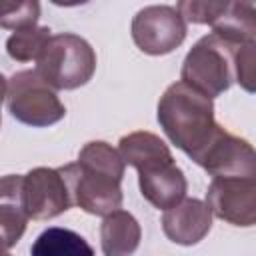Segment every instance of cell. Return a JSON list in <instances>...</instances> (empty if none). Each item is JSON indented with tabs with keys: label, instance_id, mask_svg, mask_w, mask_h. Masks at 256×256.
<instances>
[{
	"label": "cell",
	"instance_id": "cell-18",
	"mask_svg": "<svg viewBox=\"0 0 256 256\" xmlns=\"http://www.w3.org/2000/svg\"><path fill=\"white\" fill-rule=\"evenodd\" d=\"M234 74H236L238 86L244 92L256 94V38L236 46Z\"/></svg>",
	"mask_w": 256,
	"mask_h": 256
},
{
	"label": "cell",
	"instance_id": "cell-17",
	"mask_svg": "<svg viewBox=\"0 0 256 256\" xmlns=\"http://www.w3.org/2000/svg\"><path fill=\"white\" fill-rule=\"evenodd\" d=\"M40 18V2L38 0H2L0 26L6 30H20L28 26H36Z\"/></svg>",
	"mask_w": 256,
	"mask_h": 256
},
{
	"label": "cell",
	"instance_id": "cell-21",
	"mask_svg": "<svg viewBox=\"0 0 256 256\" xmlns=\"http://www.w3.org/2000/svg\"><path fill=\"white\" fill-rule=\"evenodd\" d=\"M250 2H252V4H256V0H250Z\"/></svg>",
	"mask_w": 256,
	"mask_h": 256
},
{
	"label": "cell",
	"instance_id": "cell-15",
	"mask_svg": "<svg viewBox=\"0 0 256 256\" xmlns=\"http://www.w3.org/2000/svg\"><path fill=\"white\" fill-rule=\"evenodd\" d=\"M30 252L34 256H78V254H92V246L74 230L68 228H46L32 244Z\"/></svg>",
	"mask_w": 256,
	"mask_h": 256
},
{
	"label": "cell",
	"instance_id": "cell-11",
	"mask_svg": "<svg viewBox=\"0 0 256 256\" xmlns=\"http://www.w3.org/2000/svg\"><path fill=\"white\" fill-rule=\"evenodd\" d=\"M212 210L208 202L184 198L162 214V230L166 238L180 246H194L206 238L212 228Z\"/></svg>",
	"mask_w": 256,
	"mask_h": 256
},
{
	"label": "cell",
	"instance_id": "cell-9",
	"mask_svg": "<svg viewBox=\"0 0 256 256\" xmlns=\"http://www.w3.org/2000/svg\"><path fill=\"white\" fill-rule=\"evenodd\" d=\"M206 202L212 214L232 226H256V178L218 176L212 178Z\"/></svg>",
	"mask_w": 256,
	"mask_h": 256
},
{
	"label": "cell",
	"instance_id": "cell-5",
	"mask_svg": "<svg viewBox=\"0 0 256 256\" xmlns=\"http://www.w3.org/2000/svg\"><path fill=\"white\" fill-rule=\"evenodd\" d=\"M236 46L238 44H232L214 32L202 36L186 54L180 70V80L210 98L224 94L232 86V82H236Z\"/></svg>",
	"mask_w": 256,
	"mask_h": 256
},
{
	"label": "cell",
	"instance_id": "cell-8",
	"mask_svg": "<svg viewBox=\"0 0 256 256\" xmlns=\"http://www.w3.org/2000/svg\"><path fill=\"white\" fill-rule=\"evenodd\" d=\"M22 204L32 220H50L74 204L68 182L60 168L38 166L20 176Z\"/></svg>",
	"mask_w": 256,
	"mask_h": 256
},
{
	"label": "cell",
	"instance_id": "cell-4",
	"mask_svg": "<svg viewBox=\"0 0 256 256\" xmlns=\"http://www.w3.org/2000/svg\"><path fill=\"white\" fill-rule=\"evenodd\" d=\"M36 70L56 90H76L94 76L96 52L78 34H54L38 56Z\"/></svg>",
	"mask_w": 256,
	"mask_h": 256
},
{
	"label": "cell",
	"instance_id": "cell-20",
	"mask_svg": "<svg viewBox=\"0 0 256 256\" xmlns=\"http://www.w3.org/2000/svg\"><path fill=\"white\" fill-rule=\"evenodd\" d=\"M48 2H52L54 6H62V8H72V6H84L90 0H48Z\"/></svg>",
	"mask_w": 256,
	"mask_h": 256
},
{
	"label": "cell",
	"instance_id": "cell-14",
	"mask_svg": "<svg viewBox=\"0 0 256 256\" xmlns=\"http://www.w3.org/2000/svg\"><path fill=\"white\" fill-rule=\"evenodd\" d=\"M212 32L232 44L256 38V6L250 0H230L226 10L210 24Z\"/></svg>",
	"mask_w": 256,
	"mask_h": 256
},
{
	"label": "cell",
	"instance_id": "cell-10",
	"mask_svg": "<svg viewBox=\"0 0 256 256\" xmlns=\"http://www.w3.org/2000/svg\"><path fill=\"white\" fill-rule=\"evenodd\" d=\"M194 162L202 166L212 178L218 176L256 178V148L248 140L230 134L222 126Z\"/></svg>",
	"mask_w": 256,
	"mask_h": 256
},
{
	"label": "cell",
	"instance_id": "cell-3",
	"mask_svg": "<svg viewBox=\"0 0 256 256\" xmlns=\"http://www.w3.org/2000/svg\"><path fill=\"white\" fill-rule=\"evenodd\" d=\"M156 118L166 138L190 160L200 156L220 128L214 118L212 98L182 80L164 90L158 100Z\"/></svg>",
	"mask_w": 256,
	"mask_h": 256
},
{
	"label": "cell",
	"instance_id": "cell-19",
	"mask_svg": "<svg viewBox=\"0 0 256 256\" xmlns=\"http://www.w3.org/2000/svg\"><path fill=\"white\" fill-rule=\"evenodd\" d=\"M230 0H178V12L190 24H212Z\"/></svg>",
	"mask_w": 256,
	"mask_h": 256
},
{
	"label": "cell",
	"instance_id": "cell-1",
	"mask_svg": "<svg viewBox=\"0 0 256 256\" xmlns=\"http://www.w3.org/2000/svg\"><path fill=\"white\" fill-rule=\"evenodd\" d=\"M126 162L120 150L104 140H92L78 152V160L60 166L72 200L92 216H106L122 206V178Z\"/></svg>",
	"mask_w": 256,
	"mask_h": 256
},
{
	"label": "cell",
	"instance_id": "cell-13",
	"mask_svg": "<svg viewBox=\"0 0 256 256\" xmlns=\"http://www.w3.org/2000/svg\"><path fill=\"white\" fill-rule=\"evenodd\" d=\"M20 176L8 174L0 180V228L6 248H12L20 240L30 220L20 196Z\"/></svg>",
	"mask_w": 256,
	"mask_h": 256
},
{
	"label": "cell",
	"instance_id": "cell-2",
	"mask_svg": "<svg viewBox=\"0 0 256 256\" xmlns=\"http://www.w3.org/2000/svg\"><path fill=\"white\" fill-rule=\"evenodd\" d=\"M118 150L124 162L136 168L140 194L154 208L168 210L186 198V176L160 136L136 130L120 138Z\"/></svg>",
	"mask_w": 256,
	"mask_h": 256
},
{
	"label": "cell",
	"instance_id": "cell-16",
	"mask_svg": "<svg viewBox=\"0 0 256 256\" xmlns=\"http://www.w3.org/2000/svg\"><path fill=\"white\" fill-rule=\"evenodd\" d=\"M52 30L48 26H28L14 30V34L6 40V52L16 62H32L38 60L46 42L50 40Z\"/></svg>",
	"mask_w": 256,
	"mask_h": 256
},
{
	"label": "cell",
	"instance_id": "cell-12",
	"mask_svg": "<svg viewBox=\"0 0 256 256\" xmlns=\"http://www.w3.org/2000/svg\"><path fill=\"white\" fill-rule=\"evenodd\" d=\"M142 238L138 220L126 210H114L100 224V244L106 256H124L136 252Z\"/></svg>",
	"mask_w": 256,
	"mask_h": 256
},
{
	"label": "cell",
	"instance_id": "cell-6",
	"mask_svg": "<svg viewBox=\"0 0 256 256\" xmlns=\"http://www.w3.org/2000/svg\"><path fill=\"white\" fill-rule=\"evenodd\" d=\"M6 108L10 116L32 128H46L66 116L56 88L50 86L38 70H20L6 78Z\"/></svg>",
	"mask_w": 256,
	"mask_h": 256
},
{
	"label": "cell",
	"instance_id": "cell-7",
	"mask_svg": "<svg viewBox=\"0 0 256 256\" xmlns=\"http://www.w3.org/2000/svg\"><path fill=\"white\" fill-rule=\"evenodd\" d=\"M132 40L144 54L162 56L176 50L186 38V20L166 4L146 6L136 12L130 24Z\"/></svg>",
	"mask_w": 256,
	"mask_h": 256
}]
</instances>
